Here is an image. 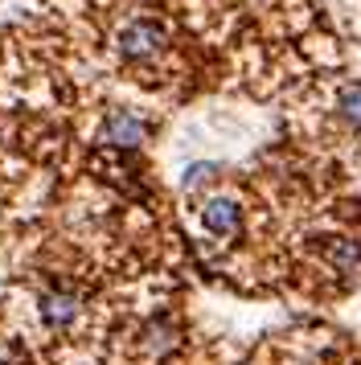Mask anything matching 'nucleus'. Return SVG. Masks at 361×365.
<instances>
[{"instance_id": "3", "label": "nucleus", "mask_w": 361, "mask_h": 365, "mask_svg": "<svg viewBox=\"0 0 361 365\" xmlns=\"http://www.w3.org/2000/svg\"><path fill=\"white\" fill-rule=\"evenodd\" d=\"M144 135H148V123H144V115H136L131 107H115V111H107L103 123H98V140H103V144H115V148H140Z\"/></svg>"}, {"instance_id": "2", "label": "nucleus", "mask_w": 361, "mask_h": 365, "mask_svg": "<svg viewBox=\"0 0 361 365\" xmlns=\"http://www.w3.org/2000/svg\"><path fill=\"white\" fill-rule=\"evenodd\" d=\"M115 50L128 62H148V58H156L164 50V29L156 21H128L115 37Z\"/></svg>"}, {"instance_id": "4", "label": "nucleus", "mask_w": 361, "mask_h": 365, "mask_svg": "<svg viewBox=\"0 0 361 365\" xmlns=\"http://www.w3.org/2000/svg\"><path fill=\"white\" fill-rule=\"evenodd\" d=\"M201 226L213 234V238H230V234L243 230V210H238V201L230 197H210L201 205Z\"/></svg>"}, {"instance_id": "1", "label": "nucleus", "mask_w": 361, "mask_h": 365, "mask_svg": "<svg viewBox=\"0 0 361 365\" xmlns=\"http://www.w3.org/2000/svg\"><path fill=\"white\" fill-rule=\"evenodd\" d=\"M25 304H29L33 320H37L49 336H74V332H82L86 316H91L86 292L70 279L33 283L29 292H25Z\"/></svg>"}, {"instance_id": "5", "label": "nucleus", "mask_w": 361, "mask_h": 365, "mask_svg": "<svg viewBox=\"0 0 361 365\" xmlns=\"http://www.w3.org/2000/svg\"><path fill=\"white\" fill-rule=\"evenodd\" d=\"M341 115L353 123V128H361V83L345 86L341 91Z\"/></svg>"}]
</instances>
